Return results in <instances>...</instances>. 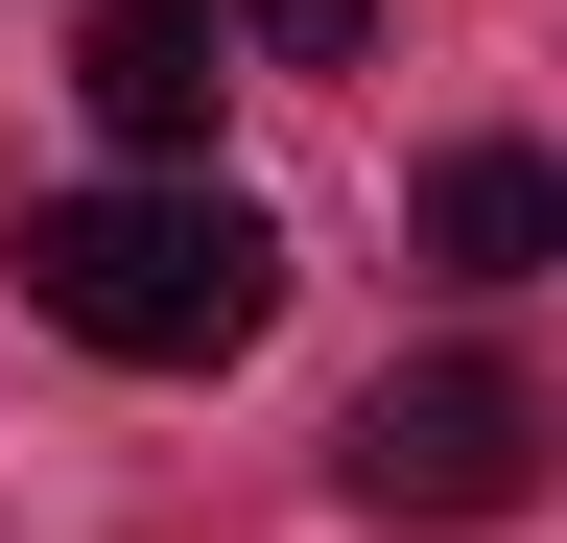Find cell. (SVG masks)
Masks as SVG:
<instances>
[{
    "mask_svg": "<svg viewBox=\"0 0 567 543\" xmlns=\"http://www.w3.org/2000/svg\"><path fill=\"white\" fill-rule=\"evenodd\" d=\"M24 307L71 331V355H118V378H213V355L284 331V213L213 189V166L48 189V213H24Z\"/></svg>",
    "mask_w": 567,
    "mask_h": 543,
    "instance_id": "1",
    "label": "cell"
},
{
    "mask_svg": "<svg viewBox=\"0 0 567 543\" xmlns=\"http://www.w3.org/2000/svg\"><path fill=\"white\" fill-rule=\"evenodd\" d=\"M402 237L450 260V284H544V260H567V166H544V143H450Z\"/></svg>",
    "mask_w": 567,
    "mask_h": 543,
    "instance_id": "4",
    "label": "cell"
},
{
    "mask_svg": "<svg viewBox=\"0 0 567 543\" xmlns=\"http://www.w3.org/2000/svg\"><path fill=\"white\" fill-rule=\"evenodd\" d=\"M354 520H520L544 497V401L496 378V355H425V378H379L354 401Z\"/></svg>",
    "mask_w": 567,
    "mask_h": 543,
    "instance_id": "2",
    "label": "cell"
},
{
    "mask_svg": "<svg viewBox=\"0 0 567 543\" xmlns=\"http://www.w3.org/2000/svg\"><path fill=\"white\" fill-rule=\"evenodd\" d=\"M237 24L284 48V72H354V48H379V0H237Z\"/></svg>",
    "mask_w": 567,
    "mask_h": 543,
    "instance_id": "5",
    "label": "cell"
},
{
    "mask_svg": "<svg viewBox=\"0 0 567 543\" xmlns=\"http://www.w3.org/2000/svg\"><path fill=\"white\" fill-rule=\"evenodd\" d=\"M237 0H95V24H71V95L118 118L142 166H213V72H237Z\"/></svg>",
    "mask_w": 567,
    "mask_h": 543,
    "instance_id": "3",
    "label": "cell"
}]
</instances>
